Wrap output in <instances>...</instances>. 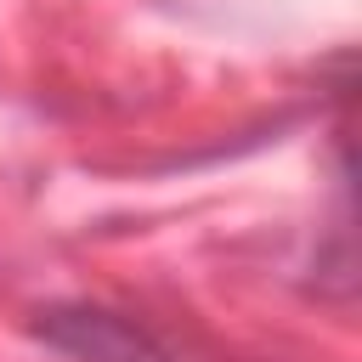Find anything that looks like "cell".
Listing matches in <instances>:
<instances>
[{
  "mask_svg": "<svg viewBox=\"0 0 362 362\" xmlns=\"http://www.w3.org/2000/svg\"><path fill=\"white\" fill-rule=\"evenodd\" d=\"M51 339L74 345V351L90 356V362H164L158 345H153L141 328L119 322L113 311H57Z\"/></svg>",
  "mask_w": 362,
  "mask_h": 362,
  "instance_id": "1",
  "label": "cell"
}]
</instances>
